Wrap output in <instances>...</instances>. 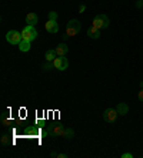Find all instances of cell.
<instances>
[{
    "mask_svg": "<svg viewBox=\"0 0 143 158\" xmlns=\"http://www.w3.org/2000/svg\"><path fill=\"white\" fill-rule=\"evenodd\" d=\"M109 24H110V20L106 15L95 16V19H93V22H92V26H95L96 29H99V30H103V29H106V27H109Z\"/></svg>",
    "mask_w": 143,
    "mask_h": 158,
    "instance_id": "obj_1",
    "label": "cell"
},
{
    "mask_svg": "<svg viewBox=\"0 0 143 158\" xmlns=\"http://www.w3.org/2000/svg\"><path fill=\"white\" fill-rule=\"evenodd\" d=\"M80 29H82V23L79 20H76V19H72L66 26V34L69 37H73L80 31Z\"/></svg>",
    "mask_w": 143,
    "mask_h": 158,
    "instance_id": "obj_2",
    "label": "cell"
},
{
    "mask_svg": "<svg viewBox=\"0 0 143 158\" xmlns=\"http://www.w3.org/2000/svg\"><path fill=\"white\" fill-rule=\"evenodd\" d=\"M65 130H66V127L62 124H51L47 127V134L51 138H55V137H63Z\"/></svg>",
    "mask_w": 143,
    "mask_h": 158,
    "instance_id": "obj_3",
    "label": "cell"
},
{
    "mask_svg": "<svg viewBox=\"0 0 143 158\" xmlns=\"http://www.w3.org/2000/svg\"><path fill=\"white\" fill-rule=\"evenodd\" d=\"M22 37H23V40L33 41L37 37V30L34 29V26H26L22 30Z\"/></svg>",
    "mask_w": 143,
    "mask_h": 158,
    "instance_id": "obj_4",
    "label": "cell"
},
{
    "mask_svg": "<svg viewBox=\"0 0 143 158\" xmlns=\"http://www.w3.org/2000/svg\"><path fill=\"white\" fill-rule=\"evenodd\" d=\"M6 40H7L10 44L19 46V44H20V41L23 40L22 33H19V31H16V30H10V31L6 34Z\"/></svg>",
    "mask_w": 143,
    "mask_h": 158,
    "instance_id": "obj_5",
    "label": "cell"
},
{
    "mask_svg": "<svg viewBox=\"0 0 143 158\" xmlns=\"http://www.w3.org/2000/svg\"><path fill=\"white\" fill-rule=\"evenodd\" d=\"M102 115H103V120H105V121H107V123H114L116 120H118L119 113H118V110H116V108H107V110L103 111Z\"/></svg>",
    "mask_w": 143,
    "mask_h": 158,
    "instance_id": "obj_6",
    "label": "cell"
},
{
    "mask_svg": "<svg viewBox=\"0 0 143 158\" xmlns=\"http://www.w3.org/2000/svg\"><path fill=\"white\" fill-rule=\"evenodd\" d=\"M53 64H55V69H57L60 71H65L69 67V61H67L66 57H56L53 60Z\"/></svg>",
    "mask_w": 143,
    "mask_h": 158,
    "instance_id": "obj_7",
    "label": "cell"
},
{
    "mask_svg": "<svg viewBox=\"0 0 143 158\" xmlns=\"http://www.w3.org/2000/svg\"><path fill=\"white\" fill-rule=\"evenodd\" d=\"M44 29L47 30L50 34H56L59 31V24L56 22H53V20H47V23L44 24Z\"/></svg>",
    "mask_w": 143,
    "mask_h": 158,
    "instance_id": "obj_8",
    "label": "cell"
},
{
    "mask_svg": "<svg viewBox=\"0 0 143 158\" xmlns=\"http://www.w3.org/2000/svg\"><path fill=\"white\" fill-rule=\"evenodd\" d=\"M55 50H56L57 57H65V56L67 54V52H69V47H67V44L60 43V44H57V46L55 47Z\"/></svg>",
    "mask_w": 143,
    "mask_h": 158,
    "instance_id": "obj_9",
    "label": "cell"
},
{
    "mask_svg": "<svg viewBox=\"0 0 143 158\" xmlns=\"http://www.w3.org/2000/svg\"><path fill=\"white\" fill-rule=\"evenodd\" d=\"M26 23L27 26H36L37 24V15L36 13H29L26 16Z\"/></svg>",
    "mask_w": 143,
    "mask_h": 158,
    "instance_id": "obj_10",
    "label": "cell"
},
{
    "mask_svg": "<svg viewBox=\"0 0 143 158\" xmlns=\"http://www.w3.org/2000/svg\"><path fill=\"white\" fill-rule=\"evenodd\" d=\"M87 36L90 37V39H99L100 37V30L96 29L95 26H90L87 29Z\"/></svg>",
    "mask_w": 143,
    "mask_h": 158,
    "instance_id": "obj_11",
    "label": "cell"
},
{
    "mask_svg": "<svg viewBox=\"0 0 143 158\" xmlns=\"http://www.w3.org/2000/svg\"><path fill=\"white\" fill-rule=\"evenodd\" d=\"M116 110H118L119 115H126L129 113V106L126 103H119L118 107H116Z\"/></svg>",
    "mask_w": 143,
    "mask_h": 158,
    "instance_id": "obj_12",
    "label": "cell"
},
{
    "mask_svg": "<svg viewBox=\"0 0 143 158\" xmlns=\"http://www.w3.org/2000/svg\"><path fill=\"white\" fill-rule=\"evenodd\" d=\"M30 44H32V41H27V40H22L20 41V44H19V50L23 53L29 52L30 50Z\"/></svg>",
    "mask_w": 143,
    "mask_h": 158,
    "instance_id": "obj_13",
    "label": "cell"
},
{
    "mask_svg": "<svg viewBox=\"0 0 143 158\" xmlns=\"http://www.w3.org/2000/svg\"><path fill=\"white\" fill-rule=\"evenodd\" d=\"M56 57H57V54H56V50H55V48H50V50H47V52H46V54H44V59H46V61H53Z\"/></svg>",
    "mask_w": 143,
    "mask_h": 158,
    "instance_id": "obj_14",
    "label": "cell"
},
{
    "mask_svg": "<svg viewBox=\"0 0 143 158\" xmlns=\"http://www.w3.org/2000/svg\"><path fill=\"white\" fill-rule=\"evenodd\" d=\"M74 137V130L73 128H66L65 132H63V137L62 138H66V140H72Z\"/></svg>",
    "mask_w": 143,
    "mask_h": 158,
    "instance_id": "obj_15",
    "label": "cell"
},
{
    "mask_svg": "<svg viewBox=\"0 0 143 158\" xmlns=\"http://www.w3.org/2000/svg\"><path fill=\"white\" fill-rule=\"evenodd\" d=\"M55 69V64H53V61H47V63H44L43 66H42V70L43 71H50Z\"/></svg>",
    "mask_w": 143,
    "mask_h": 158,
    "instance_id": "obj_16",
    "label": "cell"
},
{
    "mask_svg": "<svg viewBox=\"0 0 143 158\" xmlns=\"http://www.w3.org/2000/svg\"><path fill=\"white\" fill-rule=\"evenodd\" d=\"M9 143H10V137H9L7 134H3V135H2V144H3V145H7Z\"/></svg>",
    "mask_w": 143,
    "mask_h": 158,
    "instance_id": "obj_17",
    "label": "cell"
},
{
    "mask_svg": "<svg viewBox=\"0 0 143 158\" xmlns=\"http://www.w3.org/2000/svg\"><path fill=\"white\" fill-rule=\"evenodd\" d=\"M49 20H53V22H56L57 20V13L56 11H49Z\"/></svg>",
    "mask_w": 143,
    "mask_h": 158,
    "instance_id": "obj_18",
    "label": "cell"
},
{
    "mask_svg": "<svg viewBox=\"0 0 143 158\" xmlns=\"http://www.w3.org/2000/svg\"><path fill=\"white\" fill-rule=\"evenodd\" d=\"M135 6H136V9H142L143 7V2H142V0H137Z\"/></svg>",
    "mask_w": 143,
    "mask_h": 158,
    "instance_id": "obj_19",
    "label": "cell"
},
{
    "mask_svg": "<svg viewBox=\"0 0 143 158\" xmlns=\"http://www.w3.org/2000/svg\"><path fill=\"white\" fill-rule=\"evenodd\" d=\"M137 98H139L140 101H142V103H143V88H142V90H140L139 93H137Z\"/></svg>",
    "mask_w": 143,
    "mask_h": 158,
    "instance_id": "obj_20",
    "label": "cell"
},
{
    "mask_svg": "<svg viewBox=\"0 0 143 158\" xmlns=\"http://www.w3.org/2000/svg\"><path fill=\"white\" fill-rule=\"evenodd\" d=\"M122 158H133V154H130V152H125V154H122Z\"/></svg>",
    "mask_w": 143,
    "mask_h": 158,
    "instance_id": "obj_21",
    "label": "cell"
},
{
    "mask_svg": "<svg viewBox=\"0 0 143 158\" xmlns=\"http://www.w3.org/2000/svg\"><path fill=\"white\" fill-rule=\"evenodd\" d=\"M84 10H86V6H84V4H82L80 7H79V13H84Z\"/></svg>",
    "mask_w": 143,
    "mask_h": 158,
    "instance_id": "obj_22",
    "label": "cell"
},
{
    "mask_svg": "<svg viewBox=\"0 0 143 158\" xmlns=\"http://www.w3.org/2000/svg\"><path fill=\"white\" fill-rule=\"evenodd\" d=\"M57 158H67V154H65V152H62V154L57 155Z\"/></svg>",
    "mask_w": 143,
    "mask_h": 158,
    "instance_id": "obj_23",
    "label": "cell"
},
{
    "mask_svg": "<svg viewBox=\"0 0 143 158\" xmlns=\"http://www.w3.org/2000/svg\"><path fill=\"white\" fill-rule=\"evenodd\" d=\"M57 155H59V154H57L56 151H53V152H51V154H50V157H53V158H57Z\"/></svg>",
    "mask_w": 143,
    "mask_h": 158,
    "instance_id": "obj_24",
    "label": "cell"
},
{
    "mask_svg": "<svg viewBox=\"0 0 143 158\" xmlns=\"http://www.w3.org/2000/svg\"><path fill=\"white\" fill-rule=\"evenodd\" d=\"M140 88H143V81H140Z\"/></svg>",
    "mask_w": 143,
    "mask_h": 158,
    "instance_id": "obj_25",
    "label": "cell"
},
{
    "mask_svg": "<svg viewBox=\"0 0 143 158\" xmlns=\"http://www.w3.org/2000/svg\"><path fill=\"white\" fill-rule=\"evenodd\" d=\"M142 2H143V0H142Z\"/></svg>",
    "mask_w": 143,
    "mask_h": 158,
    "instance_id": "obj_26",
    "label": "cell"
}]
</instances>
